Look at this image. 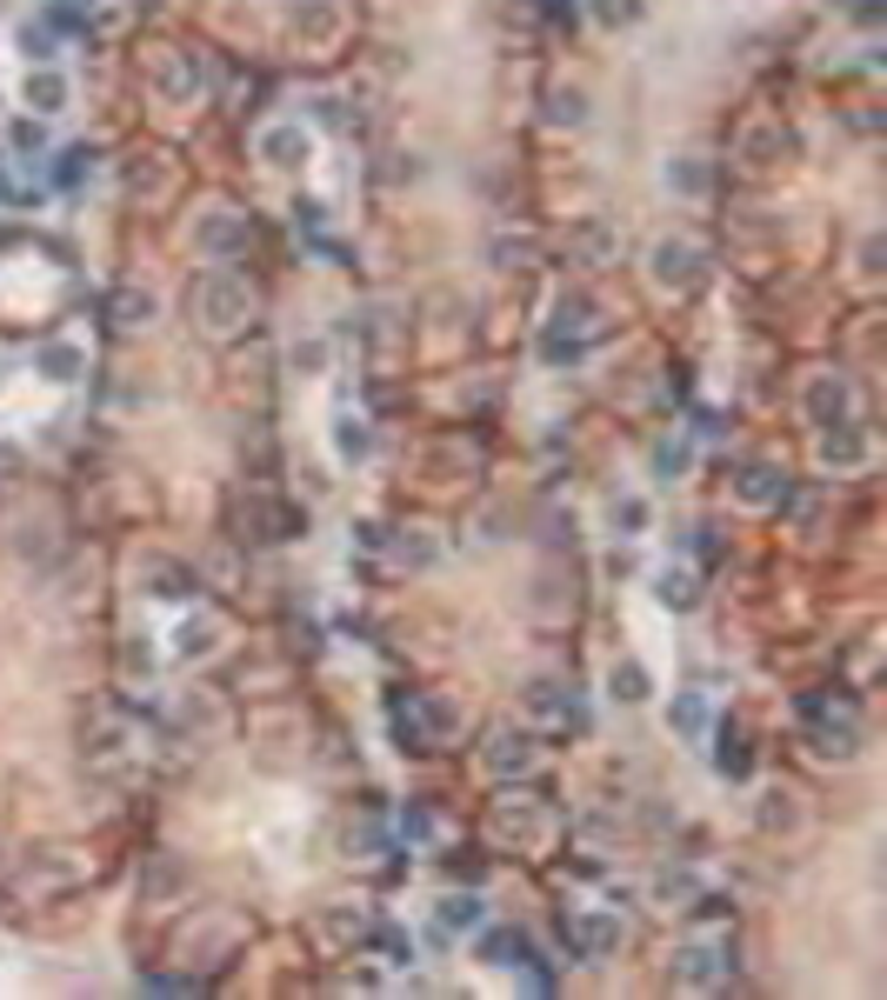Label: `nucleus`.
<instances>
[{"instance_id":"26","label":"nucleus","mask_w":887,"mask_h":1000,"mask_svg":"<svg viewBox=\"0 0 887 1000\" xmlns=\"http://www.w3.org/2000/svg\"><path fill=\"white\" fill-rule=\"evenodd\" d=\"M160 94H174V101H187V94H201V60L194 54H168V60H160Z\"/></svg>"},{"instance_id":"32","label":"nucleus","mask_w":887,"mask_h":1000,"mask_svg":"<svg viewBox=\"0 0 887 1000\" xmlns=\"http://www.w3.org/2000/svg\"><path fill=\"white\" fill-rule=\"evenodd\" d=\"M367 941L387 954V967H408L414 961V934L408 928H394V921H380V928H367Z\"/></svg>"},{"instance_id":"17","label":"nucleus","mask_w":887,"mask_h":1000,"mask_svg":"<svg viewBox=\"0 0 887 1000\" xmlns=\"http://www.w3.org/2000/svg\"><path fill=\"white\" fill-rule=\"evenodd\" d=\"M34 374L54 380V387H67V380L88 374V354H80L73 341H41V348H34Z\"/></svg>"},{"instance_id":"16","label":"nucleus","mask_w":887,"mask_h":1000,"mask_svg":"<svg viewBox=\"0 0 887 1000\" xmlns=\"http://www.w3.org/2000/svg\"><path fill=\"white\" fill-rule=\"evenodd\" d=\"M867 447H874V441H867V428H861V421H834V428H821V461H828V467H861V461H867Z\"/></svg>"},{"instance_id":"47","label":"nucleus","mask_w":887,"mask_h":1000,"mask_svg":"<svg viewBox=\"0 0 887 1000\" xmlns=\"http://www.w3.org/2000/svg\"><path fill=\"white\" fill-rule=\"evenodd\" d=\"M160 887H174V861H168V854H160L153 874H147V894H160Z\"/></svg>"},{"instance_id":"48","label":"nucleus","mask_w":887,"mask_h":1000,"mask_svg":"<svg viewBox=\"0 0 887 1000\" xmlns=\"http://www.w3.org/2000/svg\"><path fill=\"white\" fill-rule=\"evenodd\" d=\"M8 201H14V181H8V174H0V207H8Z\"/></svg>"},{"instance_id":"5","label":"nucleus","mask_w":887,"mask_h":1000,"mask_svg":"<svg viewBox=\"0 0 887 1000\" xmlns=\"http://www.w3.org/2000/svg\"><path fill=\"white\" fill-rule=\"evenodd\" d=\"M588 333H594V300L588 294H568L554 307V320H547V333H541V354L560 367V361H581L588 354Z\"/></svg>"},{"instance_id":"36","label":"nucleus","mask_w":887,"mask_h":1000,"mask_svg":"<svg viewBox=\"0 0 887 1000\" xmlns=\"http://www.w3.org/2000/svg\"><path fill=\"white\" fill-rule=\"evenodd\" d=\"M394 833H400V841H414V848H421V841H434V833H441V820H434L421 800H408V807L394 814Z\"/></svg>"},{"instance_id":"3","label":"nucleus","mask_w":887,"mask_h":1000,"mask_svg":"<svg viewBox=\"0 0 887 1000\" xmlns=\"http://www.w3.org/2000/svg\"><path fill=\"white\" fill-rule=\"evenodd\" d=\"M387 727L400 740V754H434L441 734H447V714L428 701V694H394L387 701Z\"/></svg>"},{"instance_id":"13","label":"nucleus","mask_w":887,"mask_h":1000,"mask_svg":"<svg viewBox=\"0 0 887 1000\" xmlns=\"http://www.w3.org/2000/svg\"><path fill=\"white\" fill-rule=\"evenodd\" d=\"M220 640H227V627H220L214 614H181V627H174V660H214Z\"/></svg>"},{"instance_id":"43","label":"nucleus","mask_w":887,"mask_h":1000,"mask_svg":"<svg viewBox=\"0 0 887 1000\" xmlns=\"http://www.w3.org/2000/svg\"><path fill=\"white\" fill-rule=\"evenodd\" d=\"M640 527H648V500H640V493H621V500H614V534L634 541Z\"/></svg>"},{"instance_id":"27","label":"nucleus","mask_w":887,"mask_h":1000,"mask_svg":"<svg viewBox=\"0 0 887 1000\" xmlns=\"http://www.w3.org/2000/svg\"><path fill=\"white\" fill-rule=\"evenodd\" d=\"M207 254H240L248 247V220H234V214H214V220H201V234H194Z\"/></svg>"},{"instance_id":"10","label":"nucleus","mask_w":887,"mask_h":1000,"mask_svg":"<svg viewBox=\"0 0 887 1000\" xmlns=\"http://www.w3.org/2000/svg\"><path fill=\"white\" fill-rule=\"evenodd\" d=\"M800 407H808V421H815V428H834V421H848L854 387H848L841 374H815V380H808V394H800Z\"/></svg>"},{"instance_id":"31","label":"nucleus","mask_w":887,"mask_h":1000,"mask_svg":"<svg viewBox=\"0 0 887 1000\" xmlns=\"http://www.w3.org/2000/svg\"><path fill=\"white\" fill-rule=\"evenodd\" d=\"M501 833H508V841H547V814H534V807H501V820H494Z\"/></svg>"},{"instance_id":"38","label":"nucleus","mask_w":887,"mask_h":1000,"mask_svg":"<svg viewBox=\"0 0 887 1000\" xmlns=\"http://www.w3.org/2000/svg\"><path fill=\"white\" fill-rule=\"evenodd\" d=\"M547 121H554V127H581V121H588V94H581V88H560V94L547 101Z\"/></svg>"},{"instance_id":"21","label":"nucleus","mask_w":887,"mask_h":1000,"mask_svg":"<svg viewBox=\"0 0 887 1000\" xmlns=\"http://www.w3.org/2000/svg\"><path fill=\"white\" fill-rule=\"evenodd\" d=\"M334 454H341L348 467H361V461L374 454V428H367V413H354V407H341V413H334Z\"/></svg>"},{"instance_id":"8","label":"nucleus","mask_w":887,"mask_h":1000,"mask_svg":"<svg viewBox=\"0 0 887 1000\" xmlns=\"http://www.w3.org/2000/svg\"><path fill=\"white\" fill-rule=\"evenodd\" d=\"M568 941H575L581 961H614L621 954V913L614 907H581L568 921Z\"/></svg>"},{"instance_id":"6","label":"nucleus","mask_w":887,"mask_h":1000,"mask_svg":"<svg viewBox=\"0 0 887 1000\" xmlns=\"http://www.w3.org/2000/svg\"><path fill=\"white\" fill-rule=\"evenodd\" d=\"M668 974H674V987L707 993V987H720L735 974V954H728V941H681L674 961H668Z\"/></svg>"},{"instance_id":"20","label":"nucleus","mask_w":887,"mask_h":1000,"mask_svg":"<svg viewBox=\"0 0 887 1000\" xmlns=\"http://www.w3.org/2000/svg\"><path fill=\"white\" fill-rule=\"evenodd\" d=\"M67 73H54V67H27V80H21V101L34 107V114H60L67 107Z\"/></svg>"},{"instance_id":"33","label":"nucleus","mask_w":887,"mask_h":1000,"mask_svg":"<svg viewBox=\"0 0 887 1000\" xmlns=\"http://www.w3.org/2000/svg\"><path fill=\"white\" fill-rule=\"evenodd\" d=\"M8 147H14L21 160H41V154H47V121H41V114H21V121L8 127Z\"/></svg>"},{"instance_id":"41","label":"nucleus","mask_w":887,"mask_h":1000,"mask_svg":"<svg viewBox=\"0 0 887 1000\" xmlns=\"http://www.w3.org/2000/svg\"><path fill=\"white\" fill-rule=\"evenodd\" d=\"M687 461H694V447H687V441H674V434H668V441H655V474H661V480L687 474Z\"/></svg>"},{"instance_id":"42","label":"nucleus","mask_w":887,"mask_h":1000,"mask_svg":"<svg viewBox=\"0 0 887 1000\" xmlns=\"http://www.w3.org/2000/svg\"><path fill=\"white\" fill-rule=\"evenodd\" d=\"M640 14H648V0H594V21H601V27H634Z\"/></svg>"},{"instance_id":"40","label":"nucleus","mask_w":887,"mask_h":1000,"mask_svg":"<svg viewBox=\"0 0 887 1000\" xmlns=\"http://www.w3.org/2000/svg\"><path fill=\"white\" fill-rule=\"evenodd\" d=\"M668 188H681V194H707V167H701L694 154L668 160Z\"/></svg>"},{"instance_id":"22","label":"nucleus","mask_w":887,"mask_h":1000,"mask_svg":"<svg viewBox=\"0 0 887 1000\" xmlns=\"http://www.w3.org/2000/svg\"><path fill=\"white\" fill-rule=\"evenodd\" d=\"M153 314H160V300H153L147 287H114V294H107V320H114V327H127V333H134V327H147Z\"/></svg>"},{"instance_id":"25","label":"nucleus","mask_w":887,"mask_h":1000,"mask_svg":"<svg viewBox=\"0 0 887 1000\" xmlns=\"http://www.w3.org/2000/svg\"><path fill=\"white\" fill-rule=\"evenodd\" d=\"M14 47H21V60H27V67H54L60 34H54L47 21H21V27H14Z\"/></svg>"},{"instance_id":"24","label":"nucleus","mask_w":887,"mask_h":1000,"mask_svg":"<svg viewBox=\"0 0 887 1000\" xmlns=\"http://www.w3.org/2000/svg\"><path fill=\"white\" fill-rule=\"evenodd\" d=\"M140 573H147V594H153V601H187V594H194V573H187L181 560H147Z\"/></svg>"},{"instance_id":"30","label":"nucleus","mask_w":887,"mask_h":1000,"mask_svg":"<svg viewBox=\"0 0 887 1000\" xmlns=\"http://www.w3.org/2000/svg\"><path fill=\"white\" fill-rule=\"evenodd\" d=\"M54 34H88V21H94V0H47V14H41Z\"/></svg>"},{"instance_id":"39","label":"nucleus","mask_w":887,"mask_h":1000,"mask_svg":"<svg viewBox=\"0 0 887 1000\" xmlns=\"http://www.w3.org/2000/svg\"><path fill=\"white\" fill-rule=\"evenodd\" d=\"M320 934H328V941H367V913L334 907V913H320Z\"/></svg>"},{"instance_id":"34","label":"nucleus","mask_w":887,"mask_h":1000,"mask_svg":"<svg viewBox=\"0 0 887 1000\" xmlns=\"http://www.w3.org/2000/svg\"><path fill=\"white\" fill-rule=\"evenodd\" d=\"M387 554H394L400 567H434V560H441V547H434V541H428L421 527H408L400 541H387Z\"/></svg>"},{"instance_id":"1","label":"nucleus","mask_w":887,"mask_h":1000,"mask_svg":"<svg viewBox=\"0 0 887 1000\" xmlns=\"http://www.w3.org/2000/svg\"><path fill=\"white\" fill-rule=\"evenodd\" d=\"M800 720H808V747L821 761H854L861 754V707L854 701H834V694H808L800 701Z\"/></svg>"},{"instance_id":"35","label":"nucleus","mask_w":887,"mask_h":1000,"mask_svg":"<svg viewBox=\"0 0 887 1000\" xmlns=\"http://www.w3.org/2000/svg\"><path fill=\"white\" fill-rule=\"evenodd\" d=\"M294 27H300L307 41H328V34L341 27V8H334V0H307V8L294 14Z\"/></svg>"},{"instance_id":"14","label":"nucleus","mask_w":887,"mask_h":1000,"mask_svg":"<svg viewBox=\"0 0 887 1000\" xmlns=\"http://www.w3.org/2000/svg\"><path fill=\"white\" fill-rule=\"evenodd\" d=\"M735 493L748 500V508H781V500H787V474H781L774 461H741Z\"/></svg>"},{"instance_id":"37","label":"nucleus","mask_w":887,"mask_h":1000,"mask_svg":"<svg viewBox=\"0 0 887 1000\" xmlns=\"http://www.w3.org/2000/svg\"><path fill=\"white\" fill-rule=\"evenodd\" d=\"M761 827H767V833H794V827H800V807H794V794H787V787L761 800Z\"/></svg>"},{"instance_id":"46","label":"nucleus","mask_w":887,"mask_h":1000,"mask_svg":"<svg viewBox=\"0 0 887 1000\" xmlns=\"http://www.w3.org/2000/svg\"><path fill=\"white\" fill-rule=\"evenodd\" d=\"M541 14H547L554 27H575V14H581V8H575V0H541Z\"/></svg>"},{"instance_id":"12","label":"nucleus","mask_w":887,"mask_h":1000,"mask_svg":"<svg viewBox=\"0 0 887 1000\" xmlns=\"http://www.w3.org/2000/svg\"><path fill=\"white\" fill-rule=\"evenodd\" d=\"M714 774H728V781L754 774V740H748L741 720H720V734H714Z\"/></svg>"},{"instance_id":"44","label":"nucleus","mask_w":887,"mask_h":1000,"mask_svg":"<svg viewBox=\"0 0 887 1000\" xmlns=\"http://www.w3.org/2000/svg\"><path fill=\"white\" fill-rule=\"evenodd\" d=\"M294 367H300V374H320V367H328V341H294Z\"/></svg>"},{"instance_id":"45","label":"nucleus","mask_w":887,"mask_h":1000,"mask_svg":"<svg viewBox=\"0 0 887 1000\" xmlns=\"http://www.w3.org/2000/svg\"><path fill=\"white\" fill-rule=\"evenodd\" d=\"M121 667H127V674H140V681H147V674H153V654H147V647L134 640V647L121 654Z\"/></svg>"},{"instance_id":"7","label":"nucleus","mask_w":887,"mask_h":1000,"mask_svg":"<svg viewBox=\"0 0 887 1000\" xmlns=\"http://www.w3.org/2000/svg\"><path fill=\"white\" fill-rule=\"evenodd\" d=\"M648 274H655V287H694V281L707 274V254H701L694 240L668 234V240H655V254H648Z\"/></svg>"},{"instance_id":"9","label":"nucleus","mask_w":887,"mask_h":1000,"mask_svg":"<svg viewBox=\"0 0 887 1000\" xmlns=\"http://www.w3.org/2000/svg\"><path fill=\"white\" fill-rule=\"evenodd\" d=\"M254 154L274 167V174H300V167H307V154H314V134H307L300 121H274V127H261Z\"/></svg>"},{"instance_id":"18","label":"nucleus","mask_w":887,"mask_h":1000,"mask_svg":"<svg viewBox=\"0 0 887 1000\" xmlns=\"http://www.w3.org/2000/svg\"><path fill=\"white\" fill-rule=\"evenodd\" d=\"M480 961H488V967H508V974H521V967L534 961V941H527L521 928H494V934H480Z\"/></svg>"},{"instance_id":"23","label":"nucleus","mask_w":887,"mask_h":1000,"mask_svg":"<svg viewBox=\"0 0 887 1000\" xmlns=\"http://www.w3.org/2000/svg\"><path fill=\"white\" fill-rule=\"evenodd\" d=\"M607 694H614L621 707H640V701L655 694V674H648L640 660H614V667H607Z\"/></svg>"},{"instance_id":"4","label":"nucleus","mask_w":887,"mask_h":1000,"mask_svg":"<svg viewBox=\"0 0 887 1000\" xmlns=\"http://www.w3.org/2000/svg\"><path fill=\"white\" fill-rule=\"evenodd\" d=\"M480 768H488L494 781H527L541 768V740L527 727H514V720H494L488 740H480Z\"/></svg>"},{"instance_id":"19","label":"nucleus","mask_w":887,"mask_h":1000,"mask_svg":"<svg viewBox=\"0 0 887 1000\" xmlns=\"http://www.w3.org/2000/svg\"><path fill=\"white\" fill-rule=\"evenodd\" d=\"M94 174H101V147H88V140L60 147V160H54V188H60V194H80Z\"/></svg>"},{"instance_id":"2","label":"nucleus","mask_w":887,"mask_h":1000,"mask_svg":"<svg viewBox=\"0 0 887 1000\" xmlns=\"http://www.w3.org/2000/svg\"><path fill=\"white\" fill-rule=\"evenodd\" d=\"M194 314H201L207 333H234L240 320L254 314V294H248V281H240V274H201V281H194Z\"/></svg>"},{"instance_id":"11","label":"nucleus","mask_w":887,"mask_h":1000,"mask_svg":"<svg viewBox=\"0 0 887 1000\" xmlns=\"http://www.w3.org/2000/svg\"><path fill=\"white\" fill-rule=\"evenodd\" d=\"M655 601H661L668 614H694V607H701V573H694L687 560L655 567Z\"/></svg>"},{"instance_id":"29","label":"nucleus","mask_w":887,"mask_h":1000,"mask_svg":"<svg viewBox=\"0 0 887 1000\" xmlns=\"http://www.w3.org/2000/svg\"><path fill=\"white\" fill-rule=\"evenodd\" d=\"M648 894H655V907H687V900L701 894V880H694L687 867H661V874L648 880Z\"/></svg>"},{"instance_id":"15","label":"nucleus","mask_w":887,"mask_h":1000,"mask_svg":"<svg viewBox=\"0 0 887 1000\" xmlns=\"http://www.w3.org/2000/svg\"><path fill=\"white\" fill-rule=\"evenodd\" d=\"M480 921H488V900H480L474 887H467V894H441V900H434V928H441L447 941H454V934H474Z\"/></svg>"},{"instance_id":"28","label":"nucleus","mask_w":887,"mask_h":1000,"mask_svg":"<svg viewBox=\"0 0 887 1000\" xmlns=\"http://www.w3.org/2000/svg\"><path fill=\"white\" fill-rule=\"evenodd\" d=\"M668 727H674L681 740H701V734H707V694L681 688V694H674V707H668Z\"/></svg>"}]
</instances>
